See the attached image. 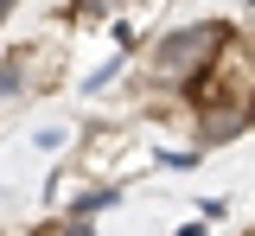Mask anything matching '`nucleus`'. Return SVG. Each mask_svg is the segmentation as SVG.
I'll return each instance as SVG.
<instances>
[{"label":"nucleus","instance_id":"1","mask_svg":"<svg viewBox=\"0 0 255 236\" xmlns=\"http://www.w3.org/2000/svg\"><path fill=\"white\" fill-rule=\"evenodd\" d=\"M223 38H230V26L223 19H198V26H179V32H166L153 45V77H172V83H185L191 70H204L211 58L223 51Z\"/></svg>","mask_w":255,"mask_h":236},{"label":"nucleus","instance_id":"2","mask_svg":"<svg viewBox=\"0 0 255 236\" xmlns=\"http://www.w3.org/2000/svg\"><path fill=\"white\" fill-rule=\"evenodd\" d=\"M191 115H198V140L217 147V140H236L255 121V102H217V109H191Z\"/></svg>","mask_w":255,"mask_h":236},{"label":"nucleus","instance_id":"3","mask_svg":"<svg viewBox=\"0 0 255 236\" xmlns=\"http://www.w3.org/2000/svg\"><path fill=\"white\" fill-rule=\"evenodd\" d=\"M38 236H96L90 224H83V217H77V211H70V217H64V224H45V230Z\"/></svg>","mask_w":255,"mask_h":236}]
</instances>
